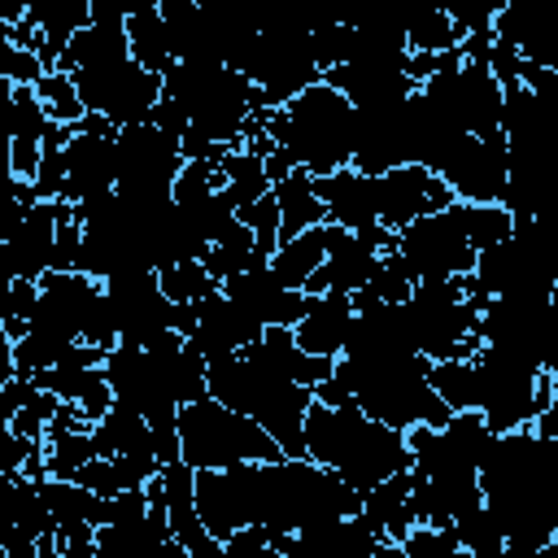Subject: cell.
Instances as JSON below:
<instances>
[{
	"label": "cell",
	"instance_id": "cell-44",
	"mask_svg": "<svg viewBox=\"0 0 558 558\" xmlns=\"http://www.w3.org/2000/svg\"><path fill=\"white\" fill-rule=\"evenodd\" d=\"M432 384L449 410H475V362L471 357L432 362Z\"/></svg>",
	"mask_w": 558,
	"mask_h": 558
},
{
	"label": "cell",
	"instance_id": "cell-31",
	"mask_svg": "<svg viewBox=\"0 0 558 558\" xmlns=\"http://www.w3.org/2000/svg\"><path fill=\"white\" fill-rule=\"evenodd\" d=\"M35 384H39V388H52L61 401H74L92 423H96V418H105V410L113 405V388H109L105 366H74V362H57V366L35 371Z\"/></svg>",
	"mask_w": 558,
	"mask_h": 558
},
{
	"label": "cell",
	"instance_id": "cell-24",
	"mask_svg": "<svg viewBox=\"0 0 558 558\" xmlns=\"http://www.w3.org/2000/svg\"><path fill=\"white\" fill-rule=\"evenodd\" d=\"M493 39H506L527 61L558 70V0L501 4V13L493 17Z\"/></svg>",
	"mask_w": 558,
	"mask_h": 558
},
{
	"label": "cell",
	"instance_id": "cell-35",
	"mask_svg": "<svg viewBox=\"0 0 558 558\" xmlns=\"http://www.w3.org/2000/svg\"><path fill=\"white\" fill-rule=\"evenodd\" d=\"M323 257H327V222H318V227H310V231L283 240V244L275 248L270 266H275V275H279L288 288H301V292H305L310 279H314V270L323 266Z\"/></svg>",
	"mask_w": 558,
	"mask_h": 558
},
{
	"label": "cell",
	"instance_id": "cell-1",
	"mask_svg": "<svg viewBox=\"0 0 558 558\" xmlns=\"http://www.w3.org/2000/svg\"><path fill=\"white\" fill-rule=\"evenodd\" d=\"M196 506L205 527L227 541L248 523H262L270 532H296L327 514H357L362 493L314 458H275L196 471Z\"/></svg>",
	"mask_w": 558,
	"mask_h": 558
},
{
	"label": "cell",
	"instance_id": "cell-12",
	"mask_svg": "<svg viewBox=\"0 0 558 558\" xmlns=\"http://www.w3.org/2000/svg\"><path fill=\"white\" fill-rule=\"evenodd\" d=\"M427 92V100L458 126L471 131L480 140H506L501 131V105H506V87L493 74L488 61L480 57H462V65L436 70L432 78L418 83Z\"/></svg>",
	"mask_w": 558,
	"mask_h": 558
},
{
	"label": "cell",
	"instance_id": "cell-55",
	"mask_svg": "<svg viewBox=\"0 0 558 558\" xmlns=\"http://www.w3.org/2000/svg\"><path fill=\"white\" fill-rule=\"evenodd\" d=\"M506 4H527V0H506Z\"/></svg>",
	"mask_w": 558,
	"mask_h": 558
},
{
	"label": "cell",
	"instance_id": "cell-37",
	"mask_svg": "<svg viewBox=\"0 0 558 558\" xmlns=\"http://www.w3.org/2000/svg\"><path fill=\"white\" fill-rule=\"evenodd\" d=\"M253 262H266V257H262L257 235H253V227H248L244 218H235V222L209 244V253H205V266H209L218 279H231V275L248 270Z\"/></svg>",
	"mask_w": 558,
	"mask_h": 558
},
{
	"label": "cell",
	"instance_id": "cell-11",
	"mask_svg": "<svg viewBox=\"0 0 558 558\" xmlns=\"http://www.w3.org/2000/svg\"><path fill=\"white\" fill-rule=\"evenodd\" d=\"M240 74H248L266 100V109L288 105L292 96H301L310 83L323 78L318 52H314V31L305 26H262L253 35L240 39V48L231 52V61Z\"/></svg>",
	"mask_w": 558,
	"mask_h": 558
},
{
	"label": "cell",
	"instance_id": "cell-23",
	"mask_svg": "<svg viewBox=\"0 0 558 558\" xmlns=\"http://www.w3.org/2000/svg\"><path fill=\"white\" fill-rule=\"evenodd\" d=\"M61 201H35L26 218L0 235V275L9 279H44L52 270V244H57Z\"/></svg>",
	"mask_w": 558,
	"mask_h": 558
},
{
	"label": "cell",
	"instance_id": "cell-28",
	"mask_svg": "<svg viewBox=\"0 0 558 558\" xmlns=\"http://www.w3.org/2000/svg\"><path fill=\"white\" fill-rule=\"evenodd\" d=\"M353 314H357L353 292H340V288L310 292V305H305V314L292 331H296L301 349H310L318 357H340L344 340H349V327H353Z\"/></svg>",
	"mask_w": 558,
	"mask_h": 558
},
{
	"label": "cell",
	"instance_id": "cell-49",
	"mask_svg": "<svg viewBox=\"0 0 558 558\" xmlns=\"http://www.w3.org/2000/svg\"><path fill=\"white\" fill-rule=\"evenodd\" d=\"M0 74H4L9 83H39V78L48 74V65H44V57H39V52H31V48H17V44L0 39Z\"/></svg>",
	"mask_w": 558,
	"mask_h": 558
},
{
	"label": "cell",
	"instance_id": "cell-36",
	"mask_svg": "<svg viewBox=\"0 0 558 558\" xmlns=\"http://www.w3.org/2000/svg\"><path fill=\"white\" fill-rule=\"evenodd\" d=\"M126 39H131V57H135L144 70H153V74H166V70L179 61L174 35H170L161 9H144V13L126 17Z\"/></svg>",
	"mask_w": 558,
	"mask_h": 558
},
{
	"label": "cell",
	"instance_id": "cell-33",
	"mask_svg": "<svg viewBox=\"0 0 558 558\" xmlns=\"http://www.w3.org/2000/svg\"><path fill=\"white\" fill-rule=\"evenodd\" d=\"M270 192L279 201V244L301 235V231H310V227H318V222H327V205H323V196L314 187V174L305 166H296L283 179H275Z\"/></svg>",
	"mask_w": 558,
	"mask_h": 558
},
{
	"label": "cell",
	"instance_id": "cell-19",
	"mask_svg": "<svg viewBox=\"0 0 558 558\" xmlns=\"http://www.w3.org/2000/svg\"><path fill=\"white\" fill-rule=\"evenodd\" d=\"M458 201H501L506 196V179H510V153L506 140H480L471 131H462L453 140V148L445 153L440 170H436Z\"/></svg>",
	"mask_w": 558,
	"mask_h": 558
},
{
	"label": "cell",
	"instance_id": "cell-54",
	"mask_svg": "<svg viewBox=\"0 0 558 558\" xmlns=\"http://www.w3.org/2000/svg\"><path fill=\"white\" fill-rule=\"evenodd\" d=\"M26 13H31V0H0V22H4V26L22 22Z\"/></svg>",
	"mask_w": 558,
	"mask_h": 558
},
{
	"label": "cell",
	"instance_id": "cell-5",
	"mask_svg": "<svg viewBox=\"0 0 558 558\" xmlns=\"http://www.w3.org/2000/svg\"><path fill=\"white\" fill-rule=\"evenodd\" d=\"M209 397L253 414L283 445L288 458H305V414L314 401L310 384L270 371L248 353H222L209 357Z\"/></svg>",
	"mask_w": 558,
	"mask_h": 558
},
{
	"label": "cell",
	"instance_id": "cell-4",
	"mask_svg": "<svg viewBox=\"0 0 558 558\" xmlns=\"http://www.w3.org/2000/svg\"><path fill=\"white\" fill-rule=\"evenodd\" d=\"M336 379L349 388L353 405H362L371 418L388 423V427H445L449 423V405L432 384V357L423 353H401V357H336Z\"/></svg>",
	"mask_w": 558,
	"mask_h": 558
},
{
	"label": "cell",
	"instance_id": "cell-7",
	"mask_svg": "<svg viewBox=\"0 0 558 558\" xmlns=\"http://www.w3.org/2000/svg\"><path fill=\"white\" fill-rule=\"evenodd\" d=\"M161 87H166V96H174L183 105L192 131H201L227 148H244L248 118L257 109H266L257 83L227 61H174L161 74Z\"/></svg>",
	"mask_w": 558,
	"mask_h": 558
},
{
	"label": "cell",
	"instance_id": "cell-22",
	"mask_svg": "<svg viewBox=\"0 0 558 558\" xmlns=\"http://www.w3.org/2000/svg\"><path fill=\"white\" fill-rule=\"evenodd\" d=\"M410 157V113L405 100H384V105H357V144H353V166L366 174H384L392 166H405Z\"/></svg>",
	"mask_w": 558,
	"mask_h": 558
},
{
	"label": "cell",
	"instance_id": "cell-16",
	"mask_svg": "<svg viewBox=\"0 0 558 558\" xmlns=\"http://www.w3.org/2000/svg\"><path fill=\"white\" fill-rule=\"evenodd\" d=\"M118 187V126L105 113H83L65 140V187L61 201L87 205Z\"/></svg>",
	"mask_w": 558,
	"mask_h": 558
},
{
	"label": "cell",
	"instance_id": "cell-47",
	"mask_svg": "<svg viewBox=\"0 0 558 558\" xmlns=\"http://www.w3.org/2000/svg\"><path fill=\"white\" fill-rule=\"evenodd\" d=\"M401 549H405V558H466L458 532L453 527H432V523H418L401 541Z\"/></svg>",
	"mask_w": 558,
	"mask_h": 558
},
{
	"label": "cell",
	"instance_id": "cell-39",
	"mask_svg": "<svg viewBox=\"0 0 558 558\" xmlns=\"http://www.w3.org/2000/svg\"><path fill=\"white\" fill-rule=\"evenodd\" d=\"M39 493L52 510V523H92V510L100 501V493H92L87 484H78L74 475H44L39 480Z\"/></svg>",
	"mask_w": 558,
	"mask_h": 558
},
{
	"label": "cell",
	"instance_id": "cell-17",
	"mask_svg": "<svg viewBox=\"0 0 558 558\" xmlns=\"http://www.w3.org/2000/svg\"><path fill=\"white\" fill-rule=\"evenodd\" d=\"M397 253L405 257V266L414 270V279H458L475 270L480 248L466 240V231L458 227V218L445 209L414 218L410 227H401Z\"/></svg>",
	"mask_w": 558,
	"mask_h": 558
},
{
	"label": "cell",
	"instance_id": "cell-15",
	"mask_svg": "<svg viewBox=\"0 0 558 558\" xmlns=\"http://www.w3.org/2000/svg\"><path fill=\"white\" fill-rule=\"evenodd\" d=\"M279 558H405L401 545L384 541L366 514H327L296 532H270Z\"/></svg>",
	"mask_w": 558,
	"mask_h": 558
},
{
	"label": "cell",
	"instance_id": "cell-38",
	"mask_svg": "<svg viewBox=\"0 0 558 558\" xmlns=\"http://www.w3.org/2000/svg\"><path fill=\"white\" fill-rule=\"evenodd\" d=\"M449 214L458 218V227L466 231V240L475 244V248H484V244H497L501 235H510L514 231V214L501 205V201H458L453 196V205H449Z\"/></svg>",
	"mask_w": 558,
	"mask_h": 558
},
{
	"label": "cell",
	"instance_id": "cell-45",
	"mask_svg": "<svg viewBox=\"0 0 558 558\" xmlns=\"http://www.w3.org/2000/svg\"><path fill=\"white\" fill-rule=\"evenodd\" d=\"M35 92H39V100H44V109H48L52 122H70L74 126L87 113V105H83V96H78V87H74V78L65 70H48L35 83Z\"/></svg>",
	"mask_w": 558,
	"mask_h": 558
},
{
	"label": "cell",
	"instance_id": "cell-14",
	"mask_svg": "<svg viewBox=\"0 0 558 558\" xmlns=\"http://www.w3.org/2000/svg\"><path fill=\"white\" fill-rule=\"evenodd\" d=\"M183 166H187L183 140L161 131L157 122L118 126V192L170 196Z\"/></svg>",
	"mask_w": 558,
	"mask_h": 558
},
{
	"label": "cell",
	"instance_id": "cell-32",
	"mask_svg": "<svg viewBox=\"0 0 558 558\" xmlns=\"http://www.w3.org/2000/svg\"><path fill=\"white\" fill-rule=\"evenodd\" d=\"M362 514H366V523H371L384 541L401 545V541L418 527V514H414V506H410V471H397V475H388L384 484H375L371 493H362Z\"/></svg>",
	"mask_w": 558,
	"mask_h": 558
},
{
	"label": "cell",
	"instance_id": "cell-20",
	"mask_svg": "<svg viewBox=\"0 0 558 558\" xmlns=\"http://www.w3.org/2000/svg\"><path fill=\"white\" fill-rule=\"evenodd\" d=\"M445 205H453V187L418 161H405V166L375 174V209H379V222L392 231H401L414 218L436 214Z\"/></svg>",
	"mask_w": 558,
	"mask_h": 558
},
{
	"label": "cell",
	"instance_id": "cell-52",
	"mask_svg": "<svg viewBox=\"0 0 558 558\" xmlns=\"http://www.w3.org/2000/svg\"><path fill=\"white\" fill-rule=\"evenodd\" d=\"M39 301V279H9L4 283V305L0 318H31Z\"/></svg>",
	"mask_w": 558,
	"mask_h": 558
},
{
	"label": "cell",
	"instance_id": "cell-2",
	"mask_svg": "<svg viewBox=\"0 0 558 558\" xmlns=\"http://www.w3.org/2000/svg\"><path fill=\"white\" fill-rule=\"evenodd\" d=\"M305 458L331 466L357 493H371L388 475L414 466V449L401 427L371 418L353 401L331 405L318 397L310 401V414H305Z\"/></svg>",
	"mask_w": 558,
	"mask_h": 558
},
{
	"label": "cell",
	"instance_id": "cell-26",
	"mask_svg": "<svg viewBox=\"0 0 558 558\" xmlns=\"http://www.w3.org/2000/svg\"><path fill=\"white\" fill-rule=\"evenodd\" d=\"M196 305V327H192V336L187 340H196L201 344V353L205 357H222V353H240V349H248L266 327L262 323H253L222 288L218 292H209L205 301H192Z\"/></svg>",
	"mask_w": 558,
	"mask_h": 558
},
{
	"label": "cell",
	"instance_id": "cell-27",
	"mask_svg": "<svg viewBox=\"0 0 558 558\" xmlns=\"http://www.w3.org/2000/svg\"><path fill=\"white\" fill-rule=\"evenodd\" d=\"M379 266V253L349 227L340 222H327V257L323 266L314 270L310 288L305 292H327V288H340V292H362L366 279L375 275Z\"/></svg>",
	"mask_w": 558,
	"mask_h": 558
},
{
	"label": "cell",
	"instance_id": "cell-43",
	"mask_svg": "<svg viewBox=\"0 0 558 558\" xmlns=\"http://www.w3.org/2000/svg\"><path fill=\"white\" fill-rule=\"evenodd\" d=\"M414 270L405 266V257L401 253H384L379 257V266H375V275L366 279V288L362 292H353L357 301H410V292H414Z\"/></svg>",
	"mask_w": 558,
	"mask_h": 558
},
{
	"label": "cell",
	"instance_id": "cell-41",
	"mask_svg": "<svg viewBox=\"0 0 558 558\" xmlns=\"http://www.w3.org/2000/svg\"><path fill=\"white\" fill-rule=\"evenodd\" d=\"M161 275V288L174 296V301H205L209 292L222 288V279L205 266V257H187V262H170L157 270Z\"/></svg>",
	"mask_w": 558,
	"mask_h": 558
},
{
	"label": "cell",
	"instance_id": "cell-13",
	"mask_svg": "<svg viewBox=\"0 0 558 558\" xmlns=\"http://www.w3.org/2000/svg\"><path fill=\"white\" fill-rule=\"evenodd\" d=\"M87 105V113H105L113 126H131V122H148L153 105L161 100V74L144 70L131 52L109 57V61H92L78 70H65Z\"/></svg>",
	"mask_w": 558,
	"mask_h": 558
},
{
	"label": "cell",
	"instance_id": "cell-8",
	"mask_svg": "<svg viewBox=\"0 0 558 558\" xmlns=\"http://www.w3.org/2000/svg\"><path fill=\"white\" fill-rule=\"evenodd\" d=\"M558 283V240L536 218H514V231L497 244H484L466 292L488 305V296H536L549 301Z\"/></svg>",
	"mask_w": 558,
	"mask_h": 558
},
{
	"label": "cell",
	"instance_id": "cell-3",
	"mask_svg": "<svg viewBox=\"0 0 558 558\" xmlns=\"http://www.w3.org/2000/svg\"><path fill=\"white\" fill-rule=\"evenodd\" d=\"M266 131L314 179L318 174H336V170L353 166L357 105L340 87H331L327 78H318L301 96H292L288 105L266 109Z\"/></svg>",
	"mask_w": 558,
	"mask_h": 558
},
{
	"label": "cell",
	"instance_id": "cell-10",
	"mask_svg": "<svg viewBox=\"0 0 558 558\" xmlns=\"http://www.w3.org/2000/svg\"><path fill=\"white\" fill-rule=\"evenodd\" d=\"M480 310L484 305L466 292V275H458V279H418L410 301H405V318H410L418 353L432 357V362L475 357V349H480Z\"/></svg>",
	"mask_w": 558,
	"mask_h": 558
},
{
	"label": "cell",
	"instance_id": "cell-29",
	"mask_svg": "<svg viewBox=\"0 0 558 558\" xmlns=\"http://www.w3.org/2000/svg\"><path fill=\"white\" fill-rule=\"evenodd\" d=\"M240 353H248L253 362H262V366H270V371H279V375H288V379H296V384H310V388H318V384L331 379V371H336V357H318V353L301 349V340H296L292 327H266V331H262L248 349H240Z\"/></svg>",
	"mask_w": 558,
	"mask_h": 558
},
{
	"label": "cell",
	"instance_id": "cell-46",
	"mask_svg": "<svg viewBox=\"0 0 558 558\" xmlns=\"http://www.w3.org/2000/svg\"><path fill=\"white\" fill-rule=\"evenodd\" d=\"M87 458H96V445H92V427L87 432H52L44 440V462H48V475H74Z\"/></svg>",
	"mask_w": 558,
	"mask_h": 558
},
{
	"label": "cell",
	"instance_id": "cell-21",
	"mask_svg": "<svg viewBox=\"0 0 558 558\" xmlns=\"http://www.w3.org/2000/svg\"><path fill=\"white\" fill-rule=\"evenodd\" d=\"M222 292L262 327H296L310 305V292L288 288L270 262H253L248 270L222 279Z\"/></svg>",
	"mask_w": 558,
	"mask_h": 558
},
{
	"label": "cell",
	"instance_id": "cell-30",
	"mask_svg": "<svg viewBox=\"0 0 558 558\" xmlns=\"http://www.w3.org/2000/svg\"><path fill=\"white\" fill-rule=\"evenodd\" d=\"M323 205H327V222H340L349 231H362L371 222H379V209H375V174L357 170V166H344L336 174H318L314 179Z\"/></svg>",
	"mask_w": 558,
	"mask_h": 558
},
{
	"label": "cell",
	"instance_id": "cell-9",
	"mask_svg": "<svg viewBox=\"0 0 558 558\" xmlns=\"http://www.w3.org/2000/svg\"><path fill=\"white\" fill-rule=\"evenodd\" d=\"M179 436H183V462L196 471H222L240 462H275L288 458L283 445L244 410L218 401V397H196L179 410Z\"/></svg>",
	"mask_w": 558,
	"mask_h": 558
},
{
	"label": "cell",
	"instance_id": "cell-50",
	"mask_svg": "<svg viewBox=\"0 0 558 558\" xmlns=\"http://www.w3.org/2000/svg\"><path fill=\"white\" fill-rule=\"evenodd\" d=\"M222 554L227 558H279L275 545H270V527H262V523H248V527L231 532L222 541Z\"/></svg>",
	"mask_w": 558,
	"mask_h": 558
},
{
	"label": "cell",
	"instance_id": "cell-48",
	"mask_svg": "<svg viewBox=\"0 0 558 558\" xmlns=\"http://www.w3.org/2000/svg\"><path fill=\"white\" fill-rule=\"evenodd\" d=\"M240 218L253 227L257 248H262V257L270 262V257H275V248H279V201H275V192H266L262 201H253L248 209H240Z\"/></svg>",
	"mask_w": 558,
	"mask_h": 558
},
{
	"label": "cell",
	"instance_id": "cell-34",
	"mask_svg": "<svg viewBox=\"0 0 558 558\" xmlns=\"http://www.w3.org/2000/svg\"><path fill=\"white\" fill-rule=\"evenodd\" d=\"M92 445H96V453H153V427H148L144 410L113 397L105 418L92 423Z\"/></svg>",
	"mask_w": 558,
	"mask_h": 558
},
{
	"label": "cell",
	"instance_id": "cell-6",
	"mask_svg": "<svg viewBox=\"0 0 558 558\" xmlns=\"http://www.w3.org/2000/svg\"><path fill=\"white\" fill-rule=\"evenodd\" d=\"M475 410L493 432L536 427L554 401V379L536 344L523 340H480L475 349Z\"/></svg>",
	"mask_w": 558,
	"mask_h": 558
},
{
	"label": "cell",
	"instance_id": "cell-25",
	"mask_svg": "<svg viewBox=\"0 0 558 558\" xmlns=\"http://www.w3.org/2000/svg\"><path fill=\"white\" fill-rule=\"evenodd\" d=\"M166 480V514H170V532L174 541L187 549V558H227L222 541L205 527L201 506H196V466H187L183 458L161 466Z\"/></svg>",
	"mask_w": 558,
	"mask_h": 558
},
{
	"label": "cell",
	"instance_id": "cell-40",
	"mask_svg": "<svg viewBox=\"0 0 558 558\" xmlns=\"http://www.w3.org/2000/svg\"><path fill=\"white\" fill-rule=\"evenodd\" d=\"M222 174H227V196L235 201V209H248L253 201H262L270 192V174H266V157L248 153V148H235L227 161H222Z\"/></svg>",
	"mask_w": 558,
	"mask_h": 558
},
{
	"label": "cell",
	"instance_id": "cell-53",
	"mask_svg": "<svg viewBox=\"0 0 558 558\" xmlns=\"http://www.w3.org/2000/svg\"><path fill=\"white\" fill-rule=\"evenodd\" d=\"M148 122H157L161 131H170V135H179V140H183V135H187V126H192V122H187V113H183V105H179L174 96H166V92H161V100L153 105V118H148Z\"/></svg>",
	"mask_w": 558,
	"mask_h": 558
},
{
	"label": "cell",
	"instance_id": "cell-18",
	"mask_svg": "<svg viewBox=\"0 0 558 558\" xmlns=\"http://www.w3.org/2000/svg\"><path fill=\"white\" fill-rule=\"evenodd\" d=\"M105 292L118 318V336L126 344H148L166 331H179V301L161 288L157 270H131V275L105 279Z\"/></svg>",
	"mask_w": 558,
	"mask_h": 558
},
{
	"label": "cell",
	"instance_id": "cell-51",
	"mask_svg": "<svg viewBox=\"0 0 558 558\" xmlns=\"http://www.w3.org/2000/svg\"><path fill=\"white\" fill-rule=\"evenodd\" d=\"M501 4H506V0H445L449 17H453L466 35H475V31H493V17L501 13Z\"/></svg>",
	"mask_w": 558,
	"mask_h": 558
},
{
	"label": "cell",
	"instance_id": "cell-42",
	"mask_svg": "<svg viewBox=\"0 0 558 558\" xmlns=\"http://www.w3.org/2000/svg\"><path fill=\"white\" fill-rule=\"evenodd\" d=\"M453 532H458L466 558H506V532H501V523L488 514V506H480V510H471L466 519H458Z\"/></svg>",
	"mask_w": 558,
	"mask_h": 558
}]
</instances>
